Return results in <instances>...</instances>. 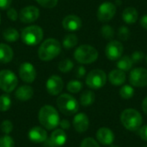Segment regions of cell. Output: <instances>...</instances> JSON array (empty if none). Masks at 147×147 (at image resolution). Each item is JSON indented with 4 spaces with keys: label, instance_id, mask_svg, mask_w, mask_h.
Masks as SVG:
<instances>
[{
    "label": "cell",
    "instance_id": "6da1fadb",
    "mask_svg": "<svg viewBox=\"0 0 147 147\" xmlns=\"http://www.w3.org/2000/svg\"><path fill=\"white\" fill-rule=\"evenodd\" d=\"M38 118L41 126L47 130L55 129L60 121L58 111L51 105L43 106L39 111Z\"/></svg>",
    "mask_w": 147,
    "mask_h": 147
},
{
    "label": "cell",
    "instance_id": "7a4b0ae2",
    "mask_svg": "<svg viewBox=\"0 0 147 147\" xmlns=\"http://www.w3.org/2000/svg\"><path fill=\"white\" fill-rule=\"evenodd\" d=\"M61 52V44L58 40L50 38L41 43L38 50V56L42 61L55 59Z\"/></svg>",
    "mask_w": 147,
    "mask_h": 147
},
{
    "label": "cell",
    "instance_id": "3957f363",
    "mask_svg": "<svg viewBox=\"0 0 147 147\" xmlns=\"http://www.w3.org/2000/svg\"><path fill=\"white\" fill-rule=\"evenodd\" d=\"M143 118L141 114L134 109H127L121 115V122L123 127L131 131H138L142 125Z\"/></svg>",
    "mask_w": 147,
    "mask_h": 147
},
{
    "label": "cell",
    "instance_id": "277c9868",
    "mask_svg": "<svg viewBox=\"0 0 147 147\" xmlns=\"http://www.w3.org/2000/svg\"><path fill=\"white\" fill-rule=\"evenodd\" d=\"M57 106L59 111L65 115H73L79 109L78 102L69 94H62L57 99Z\"/></svg>",
    "mask_w": 147,
    "mask_h": 147
},
{
    "label": "cell",
    "instance_id": "5b68a950",
    "mask_svg": "<svg viewBox=\"0 0 147 147\" xmlns=\"http://www.w3.org/2000/svg\"><path fill=\"white\" fill-rule=\"evenodd\" d=\"M75 59L80 64H91L98 58L97 50L90 45H82L74 52Z\"/></svg>",
    "mask_w": 147,
    "mask_h": 147
},
{
    "label": "cell",
    "instance_id": "8992f818",
    "mask_svg": "<svg viewBox=\"0 0 147 147\" xmlns=\"http://www.w3.org/2000/svg\"><path fill=\"white\" fill-rule=\"evenodd\" d=\"M22 40L28 46H35L43 39V30L37 25L25 28L21 34Z\"/></svg>",
    "mask_w": 147,
    "mask_h": 147
},
{
    "label": "cell",
    "instance_id": "52a82bcc",
    "mask_svg": "<svg viewBox=\"0 0 147 147\" xmlns=\"http://www.w3.org/2000/svg\"><path fill=\"white\" fill-rule=\"evenodd\" d=\"M85 82L89 88L93 90H99L105 85L107 82V75L102 70H92L88 73Z\"/></svg>",
    "mask_w": 147,
    "mask_h": 147
},
{
    "label": "cell",
    "instance_id": "ba28073f",
    "mask_svg": "<svg viewBox=\"0 0 147 147\" xmlns=\"http://www.w3.org/2000/svg\"><path fill=\"white\" fill-rule=\"evenodd\" d=\"M18 84L16 74L9 70L0 71V89L6 93L12 92Z\"/></svg>",
    "mask_w": 147,
    "mask_h": 147
},
{
    "label": "cell",
    "instance_id": "9c48e42d",
    "mask_svg": "<svg viewBox=\"0 0 147 147\" xmlns=\"http://www.w3.org/2000/svg\"><path fill=\"white\" fill-rule=\"evenodd\" d=\"M130 84L138 88H144L147 86V70L142 67L134 68L131 71L129 75Z\"/></svg>",
    "mask_w": 147,
    "mask_h": 147
},
{
    "label": "cell",
    "instance_id": "30bf717a",
    "mask_svg": "<svg viewBox=\"0 0 147 147\" xmlns=\"http://www.w3.org/2000/svg\"><path fill=\"white\" fill-rule=\"evenodd\" d=\"M115 4L111 2H104L97 9V18L101 22H109L115 16Z\"/></svg>",
    "mask_w": 147,
    "mask_h": 147
},
{
    "label": "cell",
    "instance_id": "8fae6325",
    "mask_svg": "<svg viewBox=\"0 0 147 147\" xmlns=\"http://www.w3.org/2000/svg\"><path fill=\"white\" fill-rule=\"evenodd\" d=\"M67 140V135L65 132V130L59 128L55 129L50 138L47 140L45 143V147H61L63 146Z\"/></svg>",
    "mask_w": 147,
    "mask_h": 147
},
{
    "label": "cell",
    "instance_id": "7c38bea8",
    "mask_svg": "<svg viewBox=\"0 0 147 147\" xmlns=\"http://www.w3.org/2000/svg\"><path fill=\"white\" fill-rule=\"evenodd\" d=\"M123 45L118 40L109 41L105 48L106 57L109 60H118L123 53Z\"/></svg>",
    "mask_w": 147,
    "mask_h": 147
},
{
    "label": "cell",
    "instance_id": "4fadbf2b",
    "mask_svg": "<svg viewBox=\"0 0 147 147\" xmlns=\"http://www.w3.org/2000/svg\"><path fill=\"white\" fill-rule=\"evenodd\" d=\"M40 16V10L37 7L30 5L22 8L18 15L20 21L23 23H32L35 22Z\"/></svg>",
    "mask_w": 147,
    "mask_h": 147
},
{
    "label": "cell",
    "instance_id": "5bb4252c",
    "mask_svg": "<svg viewBox=\"0 0 147 147\" xmlns=\"http://www.w3.org/2000/svg\"><path fill=\"white\" fill-rule=\"evenodd\" d=\"M19 76L25 83H33L36 78V71L34 66L29 62L22 63L19 67Z\"/></svg>",
    "mask_w": 147,
    "mask_h": 147
},
{
    "label": "cell",
    "instance_id": "9a60e30c",
    "mask_svg": "<svg viewBox=\"0 0 147 147\" xmlns=\"http://www.w3.org/2000/svg\"><path fill=\"white\" fill-rule=\"evenodd\" d=\"M63 87H64L63 80L58 75L51 76L46 83L47 90L52 96H57L60 94L63 90Z\"/></svg>",
    "mask_w": 147,
    "mask_h": 147
},
{
    "label": "cell",
    "instance_id": "2e32d148",
    "mask_svg": "<svg viewBox=\"0 0 147 147\" xmlns=\"http://www.w3.org/2000/svg\"><path fill=\"white\" fill-rule=\"evenodd\" d=\"M63 28L68 31H77L82 27V20L76 15L66 16L62 22Z\"/></svg>",
    "mask_w": 147,
    "mask_h": 147
},
{
    "label": "cell",
    "instance_id": "e0dca14e",
    "mask_svg": "<svg viewBox=\"0 0 147 147\" xmlns=\"http://www.w3.org/2000/svg\"><path fill=\"white\" fill-rule=\"evenodd\" d=\"M73 127L78 133H84L88 130L90 126L89 117L84 113L77 114L73 118Z\"/></svg>",
    "mask_w": 147,
    "mask_h": 147
},
{
    "label": "cell",
    "instance_id": "ac0fdd59",
    "mask_svg": "<svg viewBox=\"0 0 147 147\" xmlns=\"http://www.w3.org/2000/svg\"><path fill=\"white\" fill-rule=\"evenodd\" d=\"M96 135L97 141L104 146L112 145L115 140V134L112 132V130L105 127L99 128Z\"/></svg>",
    "mask_w": 147,
    "mask_h": 147
},
{
    "label": "cell",
    "instance_id": "d6986e66",
    "mask_svg": "<svg viewBox=\"0 0 147 147\" xmlns=\"http://www.w3.org/2000/svg\"><path fill=\"white\" fill-rule=\"evenodd\" d=\"M28 139L33 143H44L47 140V133L43 127H34L28 132Z\"/></svg>",
    "mask_w": 147,
    "mask_h": 147
},
{
    "label": "cell",
    "instance_id": "ffe728a7",
    "mask_svg": "<svg viewBox=\"0 0 147 147\" xmlns=\"http://www.w3.org/2000/svg\"><path fill=\"white\" fill-rule=\"evenodd\" d=\"M109 80L111 84L115 86H120V85H122L126 82L127 76H126L125 71L119 70V69H115L109 72Z\"/></svg>",
    "mask_w": 147,
    "mask_h": 147
},
{
    "label": "cell",
    "instance_id": "44dd1931",
    "mask_svg": "<svg viewBox=\"0 0 147 147\" xmlns=\"http://www.w3.org/2000/svg\"><path fill=\"white\" fill-rule=\"evenodd\" d=\"M16 99L22 102H26L30 100L34 96V90L31 86L28 85H22L20 86L15 93Z\"/></svg>",
    "mask_w": 147,
    "mask_h": 147
},
{
    "label": "cell",
    "instance_id": "7402d4cb",
    "mask_svg": "<svg viewBox=\"0 0 147 147\" xmlns=\"http://www.w3.org/2000/svg\"><path fill=\"white\" fill-rule=\"evenodd\" d=\"M139 13L134 7H127L122 12V19L127 24H134L138 21Z\"/></svg>",
    "mask_w": 147,
    "mask_h": 147
},
{
    "label": "cell",
    "instance_id": "603a6c76",
    "mask_svg": "<svg viewBox=\"0 0 147 147\" xmlns=\"http://www.w3.org/2000/svg\"><path fill=\"white\" fill-rule=\"evenodd\" d=\"M14 56L12 48L4 43H0V62L3 64L9 63Z\"/></svg>",
    "mask_w": 147,
    "mask_h": 147
},
{
    "label": "cell",
    "instance_id": "cb8c5ba5",
    "mask_svg": "<svg viewBox=\"0 0 147 147\" xmlns=\"http://www.w3.org/2000/svg\"><path fill=\"white\" fill-rule=\"evenodd\" d=\"M133 65H134V62L131 59V57L127 56V55H125V56H121L118 61H117V68L119 70H121L123 71H128L132 69L133 67Z\"/></svg>",
    "mask_w": 147,
    "mask_h": 147
},
{
    "label": "cell",
    "instance_id": "d4e9b609",
    "mask_svg": "<svg viewBox=\"0 0 147 147\" xmlns=\"http://www.w3.org/2000/svg\"><path fill=\"white\" fill-rule=\"evenodd\" d=\"M96 96L91 90H85L80 96V104L84 107L90 106L95 102Z\"/></svg>",
    "mask_w": 147,
    "mask_h": 147
},
{
    "label": "cell",
    "instance_id": "484cf974",
    "mask_svg": "<svg viewBox=\"0 0 147 147\" xmlns=\"http://www.w3.org/2000/svg\"><path fill=\"white\" fill-rule=\"evenodd\" d=\"M3 37L8 42H16L18 40L20 34L16 29L13 28H9L3 32Z\"/></svg>",
    "mask_w": 147,
    "mask_h": 147
},
{
    "label": "cell",
    "instance_id": "4316f807",
    "mask_svg": "<svg viewBox=\"0 0 147 147\" xmlns=\"http://www.w3.org/2000/svg\"><path fill=\"white\" fill-rule=\"evenodd\" d=\"M78 42V36L74 34H69L64 38L63 46L66 49H71V48H73L74 47H76Z\"/></svg>",
    "mask_w": 147,
    "mask_h": 147
},
{
    "label": "cell",
    "instance_id": "83f0119b",
    "mask_svg": "<svg viewBox=\"0 0 147 147\" xmlns=\"http://www.w3.org/2000/svg\"><path fill=\"white\" fill-rule=\"evenodd\" d=\"M119 93H120V96H121V98H123L125 100H128V99H130V98H132L134 96V89L131 85L125 84L121 88Z\"/></svg>",
    "mask_w": 147,
    "mask_h": 147
},
{
    "label": "cell",
    "instance_id": "f1b7e54d",
    "mask_svg": "<svg viewBox=\"0 0 147 147\" xmlns=\"http://www.w3.org/2000/svg\"><path fill=\"white\" fill-rule=\"evenodd\" d=\"M11 107V98L8 94L0 96V111L5 112Z\"/></svg>",
    "mask_w": 147,
    "mask_h": 147
},
{
    "label": "cell",
    "instance_id": "f546056e",
    "mask_svg": "<svg viewBox=\"0 0 147 147\" xmlns=\"http://www.w3.org/2000/svg\"><path fill=\"white\" fill-rule=\"evenodd\" d=\"M66 89L71 93H78L83 89V84L78 80H71L67 84Z\"/></svg>",
    "mask_w": 147,
    "mask_h": 147
},
{
    "label": "cell",
    "instance_id": "4dcf8cb0",
    "mask_svg": "<svg viewBox=\"0 0 147 147\" xmlns=\"http://www.w3.org/2000/svg\"><path fill=\"white\" fill-rule=\"evenodd\" d=\"M73 66H74L73 62L71 59H63L62 61L59 62V70L61 72L66 73V72H69L70 71H71Z\"/></svg>",
    "mask_w": 147,
    "mask_h": 147
},
{
    "label": "cell",
    "instance_id": "1f68e13d",
    "mask_svg": "<svg viewBox=\"0 0 147 147\" xmlns=\"http://www.w3.org/2000/svg\"><path fill=\"white\" fill-rule=\"evenodd\" d=\"M101 34L104 39L111 40L115 35V30L110 25H104L101 28Z\"/></svg>",
    "mask_w": 147,
    "mask_h": 147
},
{
    "label": "cell",
    "instance_id": "d6a6232c",
    "mask_svg": "<svg viewBox=\"0 0 147 147\" xmlns=\"http://www.w3.org/2000/svg\"><path fill=\"white\" fill-rule=\"evenodd\" d=\"M130 35H131V32H130V29L127 27H126V26L120 27V28L118 30V37H119V39L125 41V40H128L130 38Z\"/></svg>",
    "mask_w": 147,
    "mask_h": 147
},
{
    "label": "cell",
    "instance_id": "836d02e7",
    "mask_svg": "<svg viewBox=\"0 0 147 147\" xmlns=\"http://www.w3.org/2000/svg\"><path fill=\"white\" fill-rule=\"evenodd\" d=\"M0 147H15L14 140L8 134H5L0 138Z\"/></svg>",
    "mask_w": 147,
    "mask_h": 147
},
{
    "label": "cell",
    "instance_id": "e575fe53",
    "mask_svg": "<svg viewBox=\"0 0 147 147\" xmlns=\"http://www.w3.org/2000/svg\"><path fill=\"white\" fill-rule=\"evenodd\" d=\"M0 128H1V131L5 134H10L12 131H13V124L9 120H5L3 121L1 125H0Z\"/></svg>",
    "mask_w": 147,
    "mask_h": 147
},
{
    "label": "cell",
    "instance_id": "d590c367",
    "mask_svg": "<svg viewBox=\"0 0 147 147\" xmlns=\"http://www.w3.org/2000/svg\"><path fill=\"white\" fill-rule=\"evenodd\" d=\"M80 147H100V146L93 138H85L81 142Z\"/></svg>",
    "mask_w": 147,
    "mask_h": 147
},
{
    "label": "cell",
    "instance_id": "8d00e7d4",
    "mask_svg": "<svg viewBox=\"0 0 147 147\" xmlns=\"http://www.w3.org/2000/svg\"><path fill=\"white\" fill-rule=\"evenodd\" d=\"M36 1L40 6L49 9L55 7L58 3V0H36Z\"/></svg>",
    "mask_w": 147,
    "mask_h": 147
},
{
    "label": "cell",
    "instance_id": "74e56055",
    "mask_svg": "<svg viewBox=\"0 0 147 147\" xmlns=\"http://www.w3.org/2000/svg\"><path fill=\"white\" fill-rule=\"evenodd\" d=\"M145 58V54L143 52L141 51H135L132 53L131 55V59L134 62V64H137L140 63L143 59Z\"/></svg>",
    "mask_w": 147,
    "mask_h": 147
},
{
    "label": "cell",
    "instance_id": "f35d334b",
    "mask_svg": "<svg viewBox=\"0 0 147 147\" xmlns=\"http://www.w3.org/2000/svg\"><path fill=\"white\" fill-rule=\"evenodd\" d=\"M7 16H8L9 19L11 20V21H13V22L16 21L17 18H18V13L16 12V10L14 8H10V7L8 9Z\"/></svg>",
    "mask_w": 147,
    "mask_h": 147
},
{
    "label": "cell",
    "instance_id": "ab89813d",
    "mask_svg": "<svg viewBox=\"0 0 147 147\" xmlns=\"http://www.w3.org/2000/svg\"><path fill=\"white\" fill-rule=\"evenodd\" d=\"M138 134L143 140L147 142V125L140 127V129L138 130Z\"/></svg>",
    "mask_w": 147,
    "mask_h": 147
},
{
    "label": "cell",
    "instance_id": "60d3db41",
    "mask_svg": "<svg viewBox=\"0 0 147 147\" xmlns=\"http://www.w3.org/2000/svg\"><path fill=\"white\" fill-rule=\"evenodd\" d=\"M75 74H76V77L78 78H82L85 76L86 74V70L84 66H78L77 69H76V71H75Z\"/></svg>",
    "mask_w": 147,
    "mask_h": 147
},
{
    "label": "cell",
    "instance_id": "b9f144b4",
    "mask_svg": "<svg viewBox=\"0 0 147 147\" xmlns=\"http://www.w3.org/2000/svg\"><path fill=\"white\" fill-rule=\"evenodd\" d=\"M12 0H0V9H8L10 7Z\"/></svg>",
    "mask_w": 147,
    "mask_h": 147
},
{
    "label": "cell",
    "instance_id": "7bdbcfd3",
    "mask_svg": "<svg viewBox=\"0 0 147 147\" xmlns=\"http://www.w3.org/2000/svg\"><path fill=\"white\" fill-rule=\"evenodd\" d=\"M59 126H60L61 129L66 130V129H69V128H70V126H71V125H70V122H69L67 120L64 119V120H61V121H59Z\"/></svg>",
    "mask_w": 147,
    "mask_h": 147
},
{
    "label": "cell",
    "instance_id": "ee69618b",
    "mask_svg": "<svg viewBox=\"0 0 147 147\" xmlns=\"http://www.w3.org/2000/svg\"><path fill=\"white\" fill-rule=\"evenodd\" d=\"M140 25H141V27L143 28H145V29L147 30V14L146 15H144L141 17V19L140 21Z\"/></svg>",
    "mask_w": 147,
    "mask_h": 147
},
{
    "label": "cell",
    "instance_id": "f6af8a7d",
    "mask_svg": "<svg viewBox=\"0 0 147 147\" xmlns=\"http://www.w3.org/2000/svg\"><path fill=\"white\" fill-rule=\"evenodd\" d=\"M142 109L143 112L147 115V96H146L142 102Z\"/></svg>",
    "mask_w": 147,
    "mask_h": 147
},
{
    "label": "cell",
    "instance_id": "bcb514c9",
    "mask_svg": "<svg viewBox=\"0 0 147 147\" xmlns=\"http://www.w3.org/2000/svg\"><path fill=\"white\" fill-rule=\"evenodd\" d=\"M116 3H117L118 4H121V2H119L118 0H116Z\"/></svg>",
    "mask_w": 147,
    "mask_h": 147
},
{
    "label": "cell",
    "instance_id": "7dc6e473",
    "mask_svg": "<svg viewBox=\"0 0 147 147\" xmlns=\"http://www.w3.org/2000/svg\"><path fill=\"white\" fill-rule=\"evenodd\" d=\"M110 147H120V146H115V145H114V146H111Z\"/></svg>",
    "mask_w": 147,
    "mask_h": 147
},
{
    "label": "cell",
    "instance_id": "c3c4849f",
    "mask_svg": "<svg viewBox=\"0 0 147 147\" xmlns=\"http://www.w3.org/2000/svg\"><path fill=\"white\" fill-rule=\"evenodd\" d=\"M146 63H147V54H146Z\"/></svg>",
    "mask_w": 147,
    "mask_h": 147
},
{
    "label": "cell",
    "instance_id": "681fc988",
    "mask_svg": "<svg viewBox=\"0 0 147 147\" xmlns=\"http://www.w3.org/2000/svg\"><path fill=\"white\" fill-rule=\"evenodd\" d=\"M0 22H1V16H0Z\"/></svg>",
    "mask_w": 147,
    "mask_h": 147
},
{
    "label": "cell",
    "instance_id": "f907efd6",
    "mask_svg": "<svg viewBox=\"0 0 147 147\" xmlns=\"http://www.w3.org/2000/svg\"><path fill=\"white\" fill-rule=\"evenodd\" d=\"M143 147H147V146H143Z\"/></svg>",
    "mask_w": 147,
    "mask_h": 147
}]
</instances>
